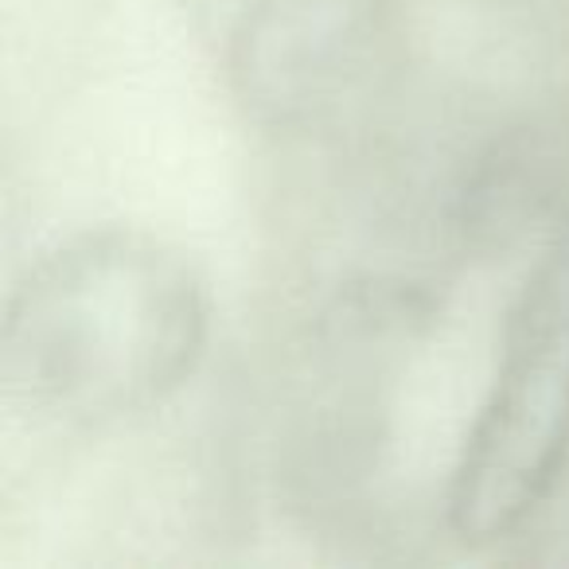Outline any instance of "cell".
I'll list each match as a JSON object with an SVG mask.
<instances>
[{"label": "cell", "instance_id": "1", "mask_svg": "<svg viewBox=\"0 0 569 569\" xmlns=\"http://www.w3.org/2000/svg\"><path fill=\"white\" fill-rule=\"evenodd\" d=\"M211 293L180 246L98 227L43 250L4 309L0 371L32 413L102 429L152 413L199 371Z\"/></svg>", "mask_w": 569, "mask_h": 569}, {"label": "cell", "instance_id": "2", "mask_svg": "<svg viewBox=\"0 0 569 569\" xmlns=\"http://www.w3.org/2000/svg\"><path fill=\"white\" fill-rule=\"evenodd\" d=\"M569 465V214L553 222L503 320L499 367L449 472L445 522L465 546L522 530Z\"/></svg>", "mask_w": 569, "mask_h": 569}, {"label": "cell", "instance_id": "3", "mask_svg": "<svg viewBox=\"0 0 569 569\" xmlns=\"http://www.w3.org/2000/svg\"><path fill=\"white\" fill-rule=\"evenodd\" d=\"M402 0H246L227 82L261 129L297 133L340 113L390 56Z\"/></svg>", "mask_w": 569, "mask_h": 569}, {"label": "cell", "instance_id": "4", "mask_svg": "<svg viewBox=\"0 0 569 569\" xmlns=\"http://www.w3.org/2000/svg\"><path fill=\"white\" fill-rule=\"evenodd\" d=\"M561 183L558 152L535 129L496 141L457 191V230L468 246H503L550 211Z\"/></svg>", "mask_w": 569, "mask_h": 569}]
</instances>
